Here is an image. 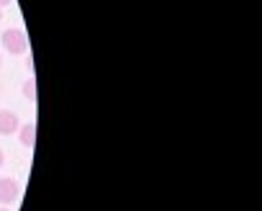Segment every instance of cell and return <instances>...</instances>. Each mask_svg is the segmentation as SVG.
<instances>
[{"mask_svg":"<svg viewBox=\"0 0 262 211\" xmlns=\"http://www.w3.org/2000/svg\"><path fill=\"white\" fill-rule=\"evenodd\" d=\"M3 49L11 54H26L29 52V39L21 29H8L3 31Z\"/></svg>","mask_w":262,"mask_h":211,"instance_id":"6da1fadb","label":"cell"},{"mask_svg":"<svg viewBox=\"0 0 262 211\" xmlns=\"http://www.w3.org/2000/svg\"><path fill=\"white\" fill-rule=\"evenodd\" d=\"M18 193H21V185L16 178H0V203H13L18 201Z\"/></svg>","mask_w":262,"mask_h":211,"instance_id":"7a4b0ae2","label":"cell"},{"mask_svg":"<svg viewBox=\"0 0 262 211\" xmlns=\"http://www.w3.org/2000/svg\"><path fill=\"white\" fill-rule=\"evenodd\" d=\"M18 126H21V121H18V116L13 114V111H0V134H16L18 132Z\"/></svg>","mask_w":262,"mask_h":211,"instance_id":"3957f363","label":"cell"},{"mask_svg":"<svg viewBox=\"0 0 262 211\" xmlns=\"http://www.w3.org/2000/svg\"><path fill=\"white\" fill-rule=\"evenodd\" d=\"M18 139H21V144L26 150H34V144H36V124L29 121V124L18 126Z\"/></svg>","mask_w":262,"mask_h":211,"instance_id":"277c9868","label":"cell"},{"mask_svg":"<svg viewBox=\"0 0 262 211\" xmlns=\"http://www.w3.org/2000/svg\"><path fill=\"white\" fill-rule=\"evenodd\" d=\"M24 95H26V100H36V80L34 77H29L26 82H24Z\"/></svg>","mask_w":262,"mask_h":211,"instance_id":"5b68a950","label":"cell"},{"mask_svg":"<svg viewBox=\"0 0 262 211\" xmlns=\"http://www.w3.org/2000/svg\"><path fill=\"white\" fill-rule=\"evenodd\" d=\"M13 0H0V8H6V6H11Z\"/></svg>","mask_w":262,"mask_h":211,"instance_id":"8992f818","label":"cell"},{"mask_svg":"<svg viewBox=\"0 0 262 211\" xmlns=\"http://www.w3.org/2000/svg\"><path fill=\"white\" fill-rule=\"evenodd\" d=\"M3 162H6V155H3V150H0V167H3Z\"/></svg>","mask_w":262,"mask_h":211,"instance_id":"52a82bcc","label":"cell"},{"mask_svg":"<svg viewBox=\"0 0 262 211\" xmlns=\"http://www.w3.org/2000/svg\"><path fill=\"white\" fill-rule=\"evenodd\" d=\"M0 18H3V8H0Z\"/></svg>","mask_w":262,"mask_h":211,"instance_id":"ba28073f","label":"cell"},{"mask_svg":"<svg viewBox=\"0 0 262 211\" xmlns=\"http://www.w3.org/2000/svg\"><path fill=\"white\" fill-rule=\"evenodd\" d=\"M0 211H11V208H0Z\"/></svg>","mask_w":262,"mask_h":211,"instance_id":"9c48e42d","label":"cell"},{"mask_svg":"<svg viewBox=\"0 0 262 211\" xmlns=\"http://www.w3.org/2000/svg\"><path fill=\"white\" fill-rule=\"evenodd\" d=\"M0 65H3V57H0Z\"/></svg>","mask_w":262,"mask_h":211,"instance_id":"30bf717a","label":"cell"}]
</instances>
